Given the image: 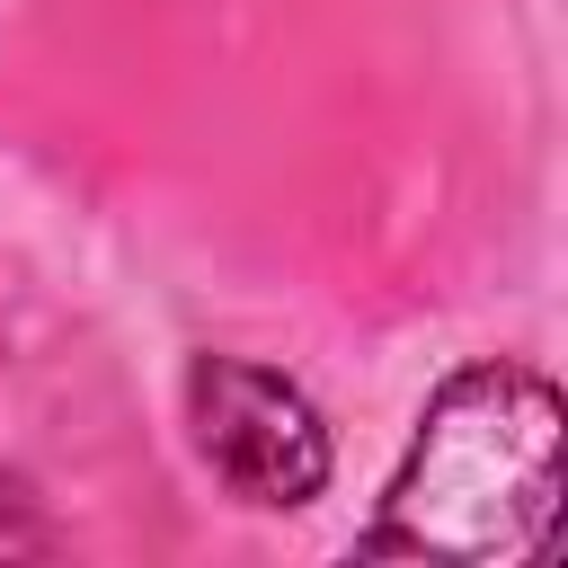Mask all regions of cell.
<instances>
[{
  "label": "cell",
  "mask_w": 568,
  "mask_h": 568,
  "mask_svg": "<svg viewBox=\"0 0 568 568\" xmlns=\"http://www.w3.org/2000/svg\"><path fill=\"white\" fill-rule=\"evenodd\" d=\"M550 515H559V390L524 364H470L426 399L364 550L541 559Z\"/></svg>",
  "instance_id": "obj_1"
},
{
  "label": "cell",
  "mask_w": 568,
  "mask_h": 568,
  "mask_svg": "<svg viewBox=\"0 0 568 568\" xmlns=\"http://www.w3.org/2000/svg\"><path fill=\"white\" fill-rule=\"evenodd\" d=\"M186 426H195L204 470L248 506H311L328 488V426L266 364L195 355L186 364Z\"/></svg>",
  "instance_id": "obj_2"
}]
</instances>
